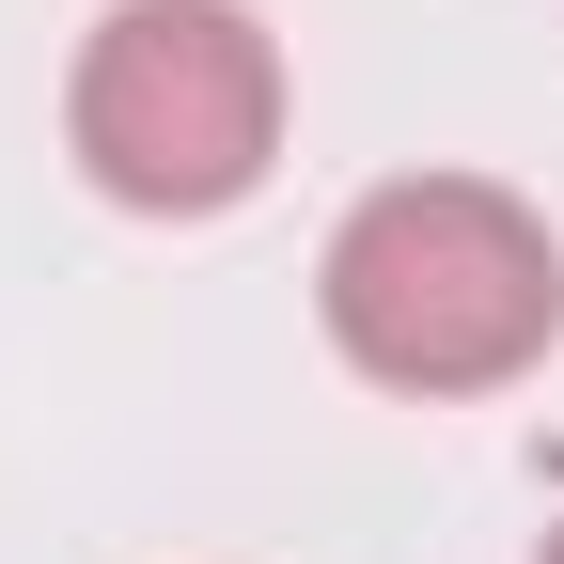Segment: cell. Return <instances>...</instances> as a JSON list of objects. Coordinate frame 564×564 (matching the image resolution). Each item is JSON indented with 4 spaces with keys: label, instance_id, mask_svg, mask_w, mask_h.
<instances>
[{
    "label": "cell",
    "instance_id": "obj_1",
    "mask_svg": "<svg viewBox=\"0 0 564 564\" xmlns=\"http://www.w3.org/2000/svg\"><path fill=\"white\" fill-rule=\"evenodd\" d=\"M314 299H329V345L377 392H502L564 329V251L486 173H392L345 204Z\"/></svg>",
    "mask_w": 564,
    "mask_h": 564
},
{
    "label": "cell",
    "instance_id": "obj_2",
    "mask_svg": "<svg viewBox=\"0 0 564 564\" xmlns=\"http://www.w3.org/2000/svg\"><path fill=\"white\" fill-rule=\"evenodd\" d=\"M79 173L110 204H158V220H204L236 204L282 141V47L251 0H110L79 47Z\"/></svg>",
    "mask_w": 564,
    "mask_h": 564
},
{
    "label": "cell",
    "instance_id": "obj_3",
    "mask_svg": "<svg viewBox=\"0 0 564 564\" xmlns=\"http://www.w3.org/2000/svg\"><path fill=\"white\" fill-rule=\"evenodd\" d=\"M549 564H564V533H549Z\"/></svg>",
    "mask_w": 564,
    "mask_h": 564
}]
</instances>
